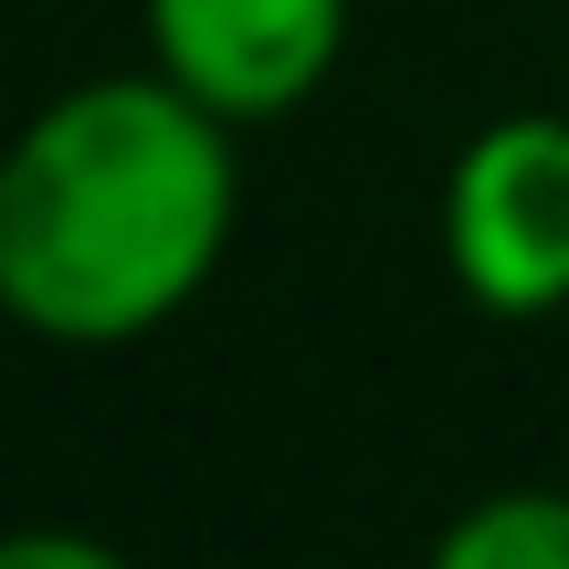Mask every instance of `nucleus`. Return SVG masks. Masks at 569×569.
<instances>
[{
  "label": "nucleus",
  "instance_id": "f257e3e1",
  "mask_svg": "<svg viewBox=\"0 0 569 569\" xmlns=\"http://www.w3.org/2000/svg\"><path fill=\"white\" fill-rule=\"evenodd\" d=\"M243 222V148L159 63L84 74L0 159V306L42 348H138L201 306Z\"/></svg>",
  "mask_w": 569,
  "mask_h": 569
},
{
  "label": "nucleus",
  "instance_id": "f03ea898",
  "mask_svg": "<svg viewBox=\"0 0 569 569\" xmlns=\"http://www.w3.org/2000/svg\"><path fill=\"white\" fill-rule=\"evenodd\" d=\"M443 274L475 317L538 327L569 306V106L486 117L443 169Z\"/></svg>",
  "mask_w": 569,
  "mask_h": 569
},
{
  "label": "nucleus",
  "instance_id": "7ed1b4c3",
  "mask_svg": "<svg viewBox=\"0 0 569 569\" xmlns=\"http://www.w3.org/2000/svg\"><path fill=\"white\" fill-rule=\"evenodd\" d=\"M359 0H138V42L169 84L232 127H274L338 74Z\"/></svg>",
  "mask_w": 569,
  "mask_h": 569
},
{
  "label": "nucleus",
  "instance_id": "20e7f679",
  "mask_svg": "<svg viewBox=\"0 0 569 569\" xmlns=\"http://www.w3.org/2000/svg\"><path fill=\"white\" fill-rule=\"evenodd\" d=\"M443 569H569V486H486L443 538Z\"/></svg>",
  "mask_w": 569,
  "mask_h": 569
}]
</instances>
